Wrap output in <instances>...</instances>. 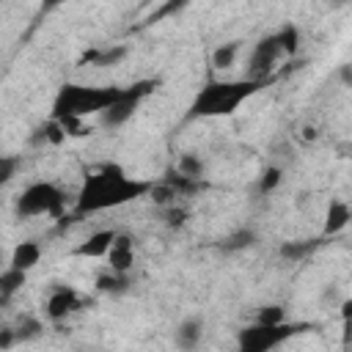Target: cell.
Returning <instances> with one entry per match:
<instances>
[{"mask_svg":"<svg viewBox=\"0 0 352 352\" xmlns=\"http://www.w3.org/2000/svg\"><path fill=\"white\" fill-rule=\"evenodd\" d=\"M151 182H140L135 176H129L121 165L107 162L99 170H91L77 192V214H94V212H104V209H118L129 201L143 198L146 192H151Z\"/></svg>","mask_w":352,"mask_h":352,"instance_id":"1","label":"cell"},{"mask_svg":"<svg viewBox=\"0 0 352 352\" xmlns=\"http://www.w3.org/2000/svg\"><path fill=\"white\" fill-rule=\"evenodd\" d=\"M264 82L256 80H209L190 102L187 118H226L236 113L242 102H248L253 94H258Z\"/></svg>","mask_w":352,"mask_h":352,"instance_id":"2","label":"cell"},{"mask_svg":"<svg viewBox=\"0 0 352 352\" xmlns=\"http://www.w3.org/2000/svg\"><path fill=\"white\" fill-rule=\"evenodd\" d=\"M124 88L118 85H80V82H63L52 102V118L66 121H82L85 116L104 113L121 99Z\"/></svg>","mask_w":352,"mask_h":352,"instance_id":"3","label":"cell"},{"mask_svg":"<svg viewBox=\"0 0 352 352\" xmlns=\"http://www.w3.org/2000/svg\"><path fill=\"white\" fill-rule=\"evenodd\" d=\"M311 330L305 322H280V324H248L236 333V352H272L289 338Z\"/></svg>","mask_w":352,"mask_h":352,"instance_id":"4","label":"cell"},{"mask_svg":"<svg viewBox=\"0 0 352 352\" xmlns=\"http://www.w3.org/2000/svg\"><path fill=\"white\" fill-rule=\"evenodd\" d=\"M66 206V195L58 184L52 182H30L14 201L16 217H38V214H52L60 217Z\"/></svg>","mask_w":352,"mask_h":352,"instance_id":"5","label":"cell"},{"mask_svg":"<svg viewBox=\"0 0 352 352\" xmlns=\"http://www.w3.org/2000/svg\"><path fill=\"white\" fill-rule=\"evenodd\" d=\"M154 91V82L151 80H143V82H135V85H129V88H124V94H121V99L113 104V107H107L102 116H99V124L102 126H107V129H116V126H124L132 116H135V110H138V104L148 96Z\"/></svg>","mask_w":352,"mask_h":352,"instance_id":"6","label":"cell"},{"mask_svg":"<svg viewBox=\"0 0 352 352\" xmlns=\"http://www.w3.org/2000/svg\"><path fill=\"white\" fill-rule=\"evenodd\" d=\"M283 55L280 44H278V36L270 33V36H261L256 44H253V52L248 58V80H256V82H267V77L272 74L278 58Z\"/></svg>","mask_w":352,"mask_h":352,"instance_id":"7","label":"cell"},{"mask_svg":"<svg viewBox=\"0 0 352 352\" xmlns=\"http://www.w3.org/2000/svg\"><path fill=\"white\" fill-rule=\"evenodd\" d=\"M80 305H82V297H80L77 289H72V286H55L47 294V300H44V314H47L50 322H63L74 311H80Z\"/></svg>","mask_w":352,"mask_h":352,"instance_id":"8","label":"cell"},{"mask_svg":"<svg viewBox=\"0 0 352 352\" xmlns=\"http://www.w3.org/2000/svg\"><path fill=\"white\" fill-rule=\"evenodd\" d=\"M104 258L110 264V272L129 275L132 264H135V242H132V236L129 234H116V242H113V248H110V253Z\"/></svg>","mask_w":352,"mask_h":352,"instance_id":"9","label":"cell"},{"mask_svg":"<svg viewBox=\"0 0 352 352\" xmlns=\"http://www.w3.org/2000/svg\"><path fill=\"white\" fill-rule=\"evenodd\" d=\"M204 341V319L201 316H187L176 324L173 330V344L182 349V352H195Z\"/></svg>","mask_w":352,"mask_h":352,"instance_id":"10","label":"cell"},{"mask_svg":"<svg viewBox=\"0 0 352 352\" xmlns=\"http://www.w3.org/2000/svg\"><path fill=\"white\" fill-rule=\"evenodd\" d=\"M116 234H118V231H113V228H99V231H94L85 242H80V245L74 248V256H82V258H102V256H107L110 248H113V242H116Z\"/></svg>","mask_w":352,"mask_h":352,"instance_id":"11","label":"cell"},{"mask_svg":"<svg viewBox=\"0 0 352 352\" xmlns=\"http://www.w3.org/2000/svg\"><path fill=\"white\" fill-rule=\"evenodd\" d=\"M352 223V206L344 198H333L324 212V234H338Z\"/></svg>","mask_w":352,"mask_h":352,"instance_id":"12","label":"cell"},{"mask_svg":"<svg viewBox=\"0 0 352 352\" xmlns=\"http://www.w3.org/2000/svg\"><path fill=\"white\" fill-rule=\"evenodd\" d=\"M41 258V245L33 242V239H25V242H16L14 250H11V261L8 267L14 270H22V272H30Z\"/></svg>","mask_w":352,"mask_h":352,"instance_id":"13","label":"cell"},{"mask_svg":"<svg viewBox=\"0 0 352 352\" xmlns=\"http://www.w3.org/2000/svg\"><path fill=\"white\" fill-rule=\"evenodd\" d=\"M25 280H28V272L14 270V267H6V270L0 272V302L8 305L11 297L25 286Z\"/></svg>","mask_w":352,"mask_h":352,"instance_id":"14","label":"cell"},{"mask_svg":"<svg viewBox=\"0 0 352 352\" xmlns=\"http://www.w3.org/2000/svg\"><path fill=\"white\" fill-rule=\"evenodd\" d=\"M253 245H256V231L253 228H236L234 234H228L217 242V250L220 253H236V250H248Z\"/></svg>","mask_w":352,"mask_h":352,"instance_id":"15","label":"cell"},{"mask_svg":"<svg viewBox=\"0 0 352 352\" xmlns=\"http://www.w3.org/2000/svg\"><path fill=\"white\" fill-rule=\"evenodd\" d=\"M316 239H289V242H283L280 248H278V253L286 258V261H302V258H308L314 250H316Z\"/></svg>","mask_w":352,"mask_h":352,"instance_id":"16","label":"cell"},{"mask_svg":"<svg viewBox=\"0 0 352 352\" xmlns=\"http://www.w3.org/2000/svg\"><path fill=\"white\" fill-rule=\"evenodd\" d=\"M162 182L182 198V195H192V192H198L204 184H201V179H190V176H182L179 170H168L165 176H162Z\"/></svg>","mask_w":352,"mask_h":352,"instance_id":"17","label":"cell"},{"mask_svg":"<svg viewBox=\"0 0 352 352\" xmlns=\"http://www.w3.org/2000/svg\"><path fill=\"white\" fill-rule=\"evenodd\" d=\"M236 55H239V41L217 44V47L212 50V66H214V69H220V72H226V69H231V66H234Z\"/></svg>","mask_w":352,"mask_h":352,"instance_id":"18","label":"cell"},{"mask_svg":"<svg viewBox=\"0 0 352 352\" xmlns=\"http://www.w3.org/2000/svg\"><path fill=\"white\" fill-rule=\"evenodd\" d=\"M126 289H129V275L104 272L96 278V292H102V294H124Z\"/></svg>","mask_w":352,"mask_h":352,"instance_id":"19","label":"cell"},{"mask_svg":"<svg viewBox=\"0 0 352 352\" xmlns=\"http://www.w3.org/2000/svg\"><path fill=\"white\" fill-rule=\"evenodd\" d=\"M275 36H278V44H280L283 55H294L300 50V28L294 22H283Z\"/></svg>","mask_w":352,"mask_h":352,"instance_id":"20","label":"cell"},{"mask_svg":"<svg viewBox=\"0 0 352 352\" xmlns=\"http://www.w3.org/2000/svg\"><path fill=\"white\" fill-rule=\"evenodd\" d=\"M126 55V47H113V50H91L82 55V60H91L96 66H107V63H116Z\"/></svg>","mask_w":352,"mask_h":352,"instance_id":"21","label":"cell"},{"mask_svg":"<svg viewBox=\"0 0 352 352\" xmlns=\"http://www.w3.org/2000/svg\"><path fill=\"white\" fill-rule=\"evenodd\" d=\"M256 322H258V324H280V322H286V308L278 305V302L261 305V308L256 311Z\"/></svg>","mask_w":352,"mask_h":352,"instance_id":"22","label":"cell"},{"mask_svg":"<svg viewBox=\"0 0 352 352\" xmlns=\"http://www.w3.org/2000/svg\"><path fill=\"white\" fill-rule=\"evenodd\" d=\"M176 170L182 176H190V179H204V162L195 154H182L176 162Z\"/></svg>","mask_w":352,"mask_h":352,"instance_id":"23","label":"cell"},{"mask_svg":"<svg viewBox=\"0 0 352 352\" xmlns=\"http://www.w3.org/2000/svg\"><path fill=\"white\" fill-rule=\"evenodd\" d=\"M41 330H44V324L36 316H22V322L14 333H16V341H33V338L41 336Z\"/></svg>","mask_w":352,"mask_h":352,"instance_id":"24","label":"cell"},{"mask_svg":"<svg viewBox=\"0 0 352 352\" xmlns=\"http://www.w3.org/2000/svg\"><path fill=\"white\" fill-rule=\"evenodd\" d=\"M38 132H41V138H44L47 143H52V146H58V143L66 140V126H63L60 121H55V118L44 121V126H41Z\"/></svg>","mask_w":352,"mask_h":352,"instance_id":"25","label":"cell"},{"mask_svg":"<svg viewBox=\"0 0 352 352\" xmlns=\"http://www.w3.org/2000/svg\"><path fill=\"white\" fill-rule=\"evenodd\" d=\"M280 176H283V170H280L278 165L264 168L261 176H258V192H272V190L280 184Z\"/></svg>","mask_w":352,"mask_h":352,"instance_id":"26","label":"cell"},{"mask_svg":"<svg viewBox=\"0 0 352 352\" xmlns=\"http://www.w3.org/2000/svg\"><path fill=\"white\" fill-rule=\"evenodd\" d=\"M16 165H19V160H16V157H11V154L0 157V184H8V182H11V176H14Z\"/></svg>","mask_w":352,"mask_h":352,"instance_id":"27","label":"cell"},{"mask_svg":"<svg viewBox=\"0 0 352 352\" xmlns=\"http://www.w3.org/2000/svg\"><path fill=\"white\" fill-rule=\"evenodd\" d=\"M184 220H187V212H184L182 206H168V209H165V226H170V228H182Z\"/></svg>","mask_w":352,"mask_h":352,"instance_id":"28","label":"cell"},{"mask_svg":"<svg viewBox=\"0 0 352 352\" xmlns=\"http://www.w3.org/2000/svg\"><path fill=\"white\" fill-rule=\"evenodd\" d=\"M14 341H16L14 327H3V330H0V349H11Z\"/></svg>","mask_w":352,"mask_h":352,"instance_id":"29","label":"cell"},{"mask_svg":"<svg viewBox=\"0 0 352 352\" xmlns=\"http://www.w3.org/2000/svg\"><path fill=\"white\" fill-rule=\"evenodd\" d=\"M341 77H344L346 82H352V66H344V69H341Z\"/></svg>","mask_w":352,"mask_h":352,"instance_id":"30","label":"cell"}]
</instances>
